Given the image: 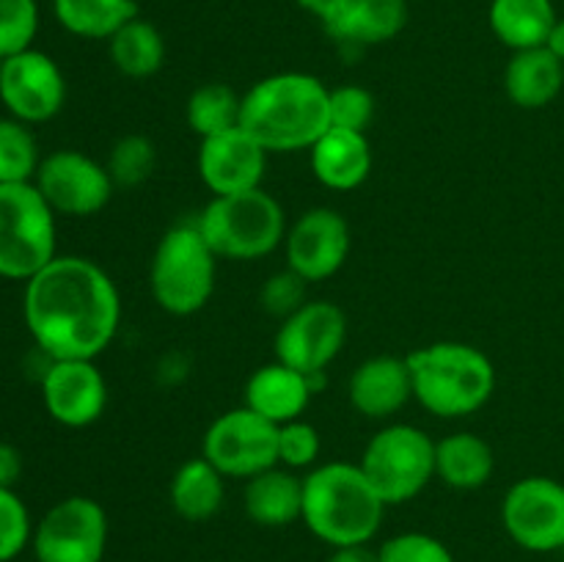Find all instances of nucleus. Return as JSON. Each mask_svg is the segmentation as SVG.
<instances>
[{"label": "nucleus", "mask_w": 564, "mask_h": 562, "mask_svg": "<svg viewBox=\"0 0 564 562\" xmlns=\"http://www.w3.org/2000/svg\"><path fill=\"white\" fill-rule=\"evenodd\" d=\"M33 185L53 207L55 215L88 218L108 207L116 185L108 174V165L77 149H58L44 154L39 163Z\"/></svg>", "instance_id": "9b49d317"}, {"label": "nucleus", "mask_w": 564, "mask_h": 562, "mask_svg": "<svg viewBox=\"0 0 564 562\" xmlns=\"http://www.w3.org/2000/svg\"><path fill=\"white\" fill-rule=\"evenodd\" d=\"M22 317L47 358L94 361L119 331L121 298L94 259L58 253L25 281Z\"/></svg>", "instance_id": "f257e3e1"}, {"label": "nucleus", "mask_w": 564, "mask_h": 562, "mask_svg": "<svg viewBox=\"0 0 564 562\" xmlns=\"http://www.w3.org/2000/svg\"><path fill=\"white\" fill-rule=\"evenodd\" d=\"M218 253L198 224H176L160 237L149 264V290L158 306L174 317L202 312L215 292Z\"/></svg>", "instance_id": "39448f33"}, {"label": "nucleus", "mask_w": 564, "mask_h": 562, "mask_svg": "<svg viewBox=\"0 0 564 562\" xmlns=\"http://www.w3.org/2000/svg\"><path fill=\"white\" fill-rule=\"evenodd\" d=\"M42 154L31 127L17 119H0V185L33 182Z\"/></svg>", "instance_id": "c756f323"}, {"label": "nucleus", "mask_w": 564, "mask_h": 562, "mask_svg": "<svg viewBox=\"0 0 564 562\" xmlns=\"http://www.w3.org/2000/svg\"><path fill=\"white\" fill-rule=\"evenodd\" d=\"M328 91L306 72H279L262 77L242 94L240 127L268 152L312 149L330 127Z\"/></svg>", "instance_id": "f03ea898"}, {"label": "nucleus", "mask_w": 564, "mask_h": 562, "mask_svg": "<svg viewBox=\"0 0 564 562\" xmlns=\"http://www.w3.org/2000/svg\"><path fill=\"white\" fill-rule=\"evenodd\" d=\"M328 114L330 127H341V130L367 132L375 116V97L369 88L364 86H336L328 91Z\"/></svg>", "instance_id": "72a5a7b5"}, {"label": "nucleus", "mask_w": 564, "mask_h": 562, "mask_svg": "<svg viewBox=\"0 0 564 562\" xmlns=\"http://www.w3.org/2000/svg\"><path fill=\"white\" fill-rule=\"evenodd\" d=\"M0 102L11 119L28 127L50 121L66 102L64 72L55 58L36 47L9 55L0 69Z\"/></svg>", "instance_id": "4468645a"}, {"label": "nucleus", "mask_w": 564, "mask_h": 562, "mask_svg": "<svg viewBox=\"0 0 564 562\" xmlns=\"http://www.w3.org/2000/svg\"><path fill=\"white\" fill-rule=\"evenodd\" d=\"M268 169V149L242 127L202 138L198 176L213 196H235L262 187Z\"/></svg>", "instance_id": "f3484780"}, {"label": "nucleus", "mask_w": 564, "mask_h": 562, "mask_svg": "<svg viewBox=\"0 0 564 562\" xmlns=\"http://www.w3.org/2000/svg\"><path fill=\"white\" fill-rule=\"evenodd\" d=\"M240 108L242 97L235 88L226 83H204L187 99L185 119L198 138H209L240 127Z\"/></svg>", "instance_id": "c85d7f7f"}, {"label": "nucleus", "mask_w": 564, "mask_h": 562, "mask_svg": "<svg viewBox=\"0 0 564 562\" xmlns=\"http://www.w3.org/2000/svg\"><path fill=\"white\" fill-rule=\"evenodd\" d=\"M154 160L158 152L147 136H124L113 143L105 165L116 187H135L152 176Z\"/></svg>", "instance_id": "7c9ffc66"}, {"label": "nucleus", "mask_w": 564, "mask_h": 562, "mask_svg": "<svg viewBox=\"0 0 564 562\" xmlns=\"http://www.w3.org/2000/svg\"><path fill=\"white\" fill-rule=\"evenodd\" d=\"M306 279L295 273V270H281V273H273L262 284V292H259V301H262L264 312L273 314V317L284 320L290 317L292 312L306 303Z\"/></svg>", "instance_id": "e433bc0d"}, {"label": "nucleus", "mask_w": 564, "mask_h": 562, "mask_svg": "<svg viewBox=\"0 0 564 562\" xmlns=\"http://www.w3.org/2000/svg\"><path fill=\"white\" fill-rule=\"evenodd\" d=\"M325 562H380V556L378 549H369V543H361L330 549V556Z\"/></svg>", "instance_id": "58836bf2"}, {"label": "nucleus", "mask_w": 564, "mask_h": 562, "mask_svg": "<svg viewBox=\"0 0 564 562\" xmlns=\"http://www.w3.org/2000/svg\"><path fill=\"white\" fill-rule=\"evenodd\" d=\"M488 20L496 39L518 53V50L543 47L560 17L554 0H494Z\"/></svg>", "instance_id": "393cba45"}, {"label": "nucleus", "mask_w": 564, "mask_h": 562, "mask_svg": "<svg viewBox=\"0 0 564 562\" xmlns=\"http://www.w3.org/2000/svg\"><path fill=\"white\" fill-rule=\"evenodd\" d=\"M53 14L64 31L80 39H110L138 17L135 0H53Z\"/></svg>", "instance_id": "bb28decb"}, {"label": "nucleus", "mask_w": 564, "mask_h": 562, "mask_svg": "<svg viewBox=\"0 0 564 562\" xmlns=\"http://www.w3.org/2000/svg\"><path fill=\"white\" fill-rule=\"evenodd\" d=\"M202 455L224 477L251 479L279 466V424L248 406L231 408L207 428Z\"/></svg>", "instance_id": "9d476101"}, {"label": "nucleus", "mask_w": 564, "mask_h": 562, "mask_svg": "<svg viewBox=\"0 0 564 562\" xmlns=\"http://www.w3.org/2000/svg\"><path fill=\"white\" fill-rule=\"evenodd\" d=\"M55 257V213L39 187L0 185V279L28 281Z\"/></svg>", "instance_id": "0eeeda50"}, {"label": "nucleus", "mask_w": 564, "mask_h": 562, "mask_svg": "<svg viewBox=\"0 0 564 562\" xmlns=\"http://www.w3.org/2000/svg\"><path fill=\"white\" fill-rule=\"evenodd\" d=\"M110 44V61L116 69L132 80H143V77L158 75L160 66L165 61V42L163 33L152 25V22L135 20L127 22L124 28L108 39Z\"/></svg>", "instance_id": "cd10ccee"}, {"label": "nucleus", "mask_w": 564, "mask_h": 562, "mask_svg": "<svg viewBox=\"0 0 564 562\" xmlns=\"http://www.w3.org/2000/svg\"><path fill=\"white\" fill-rule=\"evenodd\" d=\"M33 521L14 488H0V562H11L31 545Z\"/></svg>", "instance_id": "473e14b6"}, {"label": "nucleus", "mask_w": 564, "mask_h": 562, "mask_svg": "<svg viewBox=\"0 0 564 562\" xmlns=\"http://www.w3.org/2000/svg\"><path fill=\"white\" fill-rule=\"evenodd\" d=\"M386 507L358 463H325L303 477L301 521L330 549L369 543L383 523Z\"/></svg>", "instance_id": "7ed1b4c3"}, {"label": "nucleus", "mask_w": 564, "mask_h": 562, "mask_svg": "<svg viewBox=\"0 0 564 562\" xmlns=\"http://www.w3.org/2000/svg\"><path fill=\"white\" fill-rule=\"evenodd\" d=\"M323 25L328 36L352 47L391 42L408 25V0H345Z\"/></svg>", "instance_id": "412c9836"}, {"label": "nucleus", "mask_w": 564, "mask_h": 562, "mask_svg": "<svg viewBox=\"0 0 564 562\" xmlns=\"http://www.w3.org/2000/svg\"><path fill=\"white\" fill-rule=\"evenodd\" d=\"M242 505H246L248 518L259 527H290L303 516V477L284 466L268 468L246 479Z\"/></svg>", "instance_id": "4be33fe9"}, {"label": "nucleus", "mask_w": 564, "mask_h": 562, "mask_svg": "<svg viewBox=\"0 0 564 562\" xmlns=\"http://www.w3.org/2000/svg\"><path fill=\"white\" fill-rule=\"evenodd\" d=\"M413 397L441 419H463L488 406L496 389L494 361L468 342H433L408 353Z\"/></svg>", "instance_id": "20e7f679"}, {"label": "nucleus", "mask_w": 564, "mask_h": 562, "mask_svg": "<svg viewBox=\"0 0 564 562\" xmlns=\"http://www.w3.org/2000/svg\"><path fill=\"white\" fill-rule=\"evenodd\" d=\"M352 408L369 419H389L413 397V380L408 358L375 356L367 358L350 375L347 386Z\"/></svg>", "instance_id": "a211bd4d"}, {"label": "nucleus", "mask_w": 564, "mask_h": 562, "mask_svg": "<svg viewBox=\"0 0 564 562\" xmlns=\"http://www.w3.org/2000/svg\"><path fill=\"white\" fill-rule=\"evenodd\" d=\"M501 523L521 549L564 551V485L551 477H523L501 501Z\"/></svg>", "instance_id": "ddd939ff"}, {"label": "nucleus", "mask_w": 564, "mask_h": 562, "mask_svg": "<svg viewBox=\"0 0 564 562\" xmlns=\"http://www.w3.org/2000/svg\"><path fill=\"white\" fill-rule=\"evenodd\" d=\"M494 474V450L477 433H452L435 441V477L455 490H477Z\"/></svg>", "instance_id": "a878e982"}, {"label": "nucleus", "mask_w": 564, "mask_h": 562, "mask_svg": "<svg viewBox=\"0 0 564 562\" xmlns=\"http://www.w3.org/2000/svg\"><path fill=\"white\" fill-rule=\"evenodd\" d=\"M31 549L36 562H102L108 512L91 496H66L33 523Z\"/></svg>", "instance_id": "1a4fd4ad"}, {"label": "nucleus", "mask_w": 564, "mask_h": 562, "mask_svg": "<svg viewBox=\"0 0 564 562\" xmlns=\"http://www.w3.org/2000/svg\"><path fill=\"white\" fill-rule=\"evenodd\" d=\"M295 3L301 6V9H306L308 14L319 17V20H328L345 0H295Z\"/></svg>", "instance_id": "ea45409f"}, {"label": "nucleus", "mask_w": 564, "mask_h": 562, "mask_svg": "<svg viewBox=\"0 0 564 562\" xmlns=\"http://www.w3.org/2000/svg\"><path fill=\"white\" fill-rule=\"evenodd\" d=\"M22 474V455L14 444L0 441V488H14Z\"/></svg>", "instance_id": "4c0bfd02"}, {"label": "nucleus", "mask_w": 564, "mask_h": 562, "mask_svg": "<svg viewBox=\"0 0 564 562\" xmlns=\"http://www.w3.org/2000/svg\"><path fill=\"white\" fill-rule=\"evenodd\" d=\"M347 339V314L330 301H306L281 320L275 334V361L317 378L341 353Z\"/></svg>", "instance_id": "f8f14e48"}, {"label": "nucleus", "mask_w": 564, "mask_h": 562, "mask_svg": "<svg viewBox=\"0 0 564 562\" xmlns=\"http://www.w3.org/2000/svg\"><path fill=\"white\" fill-rule=\"evenodd\" d=\"M543 47L551 50V53H554L560 61H564V20H556V25L551 28V33H549V39H545Z\"/></svg>", "instance_id": "a19ab883"}, {"label": "nucleus", "mask_w": 564, "mask_h": 562, "mask_svg": "<svg viewBox=\"0 0 564 562\" xmlns=\"http://www.w3.org/2000/svg\"><path fill=\"white\" fill-rule=\"evenodd\" d=\"M564 86V61L551 50H518L507 61L505 91L518 108L540 110L560 97Z\"/></svg>", "instance_id": "5701e85b"}, {"label": "nucleus", "mask_w": 564, "mask_h": 562, "mask_svg": "<svg viewBox=\"0 0 564 562\" xmlns=\"http://www.w3.org/2000/svg\"><path fill=\"white\" fill-rule=\"evenodd\" d=\"M284 246L286 268L306 281H325L350 257V224L336 209L314 207L292 224Z\"/></svg>", "instance_id": "dca6fc26"}, {"label": "nucleus", "mask_w": 564, "mask_h": 562, "mask_svg": "<svg viewBox=\"0 0 564 562\" xmlns=\"http://www.w3.org/2000/svg\"><path fill=\"white\" fill-rule=\"evenodd\" d=\"M0 69H3V61H0Z\"/></svg>", "instance_id": "79ce46f5"}, {"label": "nucleus", "mask_w": 564, "mask_h": 562, "mask_svg": "<svg viewBox=\"0 0 564 562\" xmlns=\"http://www.w3.org/2000/svg\"><path fill=\"white\" fill-rule=\"evenodd\" d=\"M39 33L36 0H0V61L33 47Z\"/></svg>", "instance_id": "2f4dec72"}, {"label": "nucleus", "mask_w": 564, "mask_h": 562, "mask_svg": "<svg viewBox=\"0 0 564 562\" xmlns=\"http://www.w3.org/2000/svg\"><path fill=\"white\" fill-rule=\"evenodd\" d=\"M169 499L176 516L185 521H209L224 507L226 477L204 455L191 457L171 477Z\"/></svg>", "instance_id": "b1692460"}, {"label": "nucleus", "mask_w": 564, "mask_h": 562, "mask_svg": "<svg viewBox=\"0 0 564 562\" xmlns=\"http://www.w3.org/2000/svg\"><path fill=\"white\" fill-rule=\"evenodd\" d=\"M319 378L323 375L308 378V375L297 372L281 361L264 364L248 378L246 406L281 428V424L303 419V411L312 402L314 386Z\"/></svg>", "instance_id": "6ab92c4d"}, {"label": "nucleus", "mask_w": 564, "mask_h": 562, "mask_svg": "<svg viewBox=\"0 0 564 562\" xmlns=\"http://www.w3.org/2000/svg\"><path fill=\"white\" fill-rule=\"evenodd\" d=\"M323 441L314 424L295 419L279 428V466L284 468H308L317 463Z\"/></svg>", "instance_id": "c9c22d12"}, {"label": "nucleus", "mask_w": 564, "mask_h": 562, "mask_svg": "<svg viewBox=\"0 0 564 562\" xmlns=\"http://www.w3.org/2000/svg\"><path fill=\"white\" fill-rule=\"evenodd\" d=\"M308 154L314 176L330 191H356L372 174V143L367 132L328 127Z\"/></svg>", "instance_id": "aec40b11"}, {"label": "nucleus", "mask_w": 564, "mask_h": 562, "mask_svg": "<svg viewBox=\"0 0 564 562\" xmlns=\"http://www.w3.org/2000/svg\"><path fill=\"white\" fill-rule=\"evenodd\" d=\"M196 224L218 259L268 257L286 237L284 207L262 187L235 196H213Z\"/></svg>", "instance_id": "423d86ee"}, {"label": "nucleus", "mask_w": 564, "mask_h": 562, "mask_svg": "<svg viewBox=\"0 0 564 562\" xmlns=\"http://www.w3.org/2000/svg\"><path fill=\"white\" fill-rule=\"evenodd\" d=\"M380 562H457L455 554L427 532H400L378 549Z\"/></svg>", "instance_id": "f704fd0d"}, {"label": "nucleus", "mask_w": 564, "mask_h": 562, "mask_svg": "<svg viewBox=\"0 0 564 562\" xmlns=\"http://www.w3.org/2000/svg\"><path fill=\"white\" fill-rule=\"evenodd\" d=\"M42 402L64 428H88L108 406V380L91 358H47Z\"/></svg>", "instance_id": "2eb2a0df"}, {"label": "nucleus", "mask_w": 564, "mask_h": 562, "mask_svg": "<svg viewBox=\"0 0 564 562\" xmlns=\"http://www.w3.org/2000/svg\"><path fill=\"white\" fill-rule=\"evenodd\" d=\"M358 466L386 505H405L435 479V441L413 424H389L369 439Z\"/></svg>", "instance_id": "6e6552de"}]
</instances>
